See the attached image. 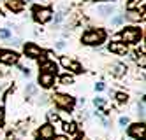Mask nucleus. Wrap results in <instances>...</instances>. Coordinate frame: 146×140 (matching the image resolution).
Here are the masks:
<instances>
[{
  "instance_id": "4",
  "label": "nucleus",
  "mask_w": 146,
  "mask_h": 140,
  "mask_svg": "<svg viewBox=\"0 0 146 140\" xmlns=\"http://www.w3.org/2000/svg\"><path fill=\"white\" fill-rule=\"evenodd\" d=\"M51 18H53V11H51L49 7H40V5L34 7V19L37 21V23L44 25V23H48V21H51Z\"/></svg>"
},
{
  "instance_id": "30",
  "label": "nucleus",
  "mask_w": 146,
  "mask_h": 140,
  "mask_svg": "<svg viewBox=\"0 0 146 140\" xmlns=\"http://www.w3.org/2000/svg\"><path fill=\"white\" fill-rule=\"evenodd\" d=\"M25 2H30V0H25Z\"/></svg>"
},
{
  "instance_id": "6",
  "label": "nucleus",
  "mask_w": 146,
  "mask_h": 140,
  "mask_svg": "<svg viewBox=\"0 0 146 140\" xmlns=\"http://www.w3.org/2000/svg\"><path fill=\"white\" fill-rule=\"evenodd\" d=\"M19 60V55L14 51H0V61L5 63V65H14Z\"/></svg>"
},
{
  "instance_id": "8",
  "label": "nucleus",
  "mask_w": 146,
  "mask_h": 140,
  "mask_svg": "<svg viewBox=\"0 0 146 140\" xmlns=\"http://www.w3.org/2000/svg\"><path fill=\"white\" fill-rule=\"evenodd\" d=\"M7 9L11 11L13 14H18V12H21V11L25 9V0H4Z\"/></svg>"
},
{
  "instance_id": "21",
  "label": "nucleus",
  "mask_w": 146,
  "mask_h": 140,
  "mask_svg": "<svg viewBox=\"0 0 146 140\" xmlns=\"http://www.w3.org/2000/svg\"><path fill=\"white\" fill-rule=\"evenodd\" d=\"M123 70H125V67H123V65H114V75H121V74H123Z\"/></svg>"
},
{
  "instance_id": "24",
  "label": "nucleus",
  "mask_w": 146,
  "mask_h": 140,
  "mask_svg": "<svg viewBox=\"0 0 146 140\" xmlns=\"http://www.w3.org/2000/svg\"><path fill=\"white\" fill-rule=\"evenodd\" d=\"M95 89L97 91H104V89H106V86H104V82H97L95 84Z\"/></svg>"
},
{
  "instance_id": "27",
  "label": "nucleus",
  "mask_w": 146,
  "mask_h": 140,
  "mask_svg": "<svg viewBox=\"0 0 146 140\" xmlns=\"http://www.w3.org/2000/svg\"><path fill=\"white\" fill-rule=\"evenodd\" d=\"M21 72H23V75H27V77H28V75H30V70H28V68H25V67L21 68Z\"/></svg>"
},
{
  "instance_id": "7",
  "label": "nucleus",
  "mask_w": 146,
  "mask_h": 140,
  "mask_svg": "<svg viewBox=\"0 0 146 140\" xmlns=\"http://www.w3.org/2000/svg\"><path fill=\"white\" fill-rule=\"evenodd\" d=\"M23 51H25V55L28 58H39L40 55H42V49H40L37 44H34V42H28V44L23 47Z\"/></svg>"
},
{
  "instance_id": "16",
  "label": "nucleus",
  "mask_w": 146,
  "mask_h": 140,
  "mask_svg": "<svg viewBox=\"0 0 146 140\" xmlns=\"http://www.w3.org/2000/svg\"><path fill=\"white\" fill-rule=\"evenodd\" d=\"M125 23V14H114L113 18H111V25L113 26H120V25H123Z\"/></svg>"
},
{
  "instance_id": "5",
  "label": "nucleus",
  "mask_w": 146,
  "mask_h": 140,
  "mask_svg": "<svg viewBox=\"0 0 146 140\" xmlns=\"http://www.w3.org/2000/svg\"><path fill=\"white\" fill-rule=\"evenodd\" d=\"M108 49H109L111 53H114V55H118V56H123V55H127V53H129L127 44H125V42H120V40H113V42H109Z\"/></svg>"
},
{
  "instance_id": "2",
  "label": "nucleus",
  "mask_w": 146,
  "mask_h": 140,
  "mask_svg": "<svg viewBox=\"0 0 146 140\" xmlns=\"http://www.w3.org/2000/svg\"><path fill=\"white\" fill-rule=\"evenodd\" d=\"M121 40L125 44H135L139 42V39L143 37V28H137V26H125L120 34Z\"/></svg>"
},
{
  "instance_id": "12",
  "label": "nucleus",
  "mask_w": 146,
  "mask_h": 140,
  "mask_svg": "<svg viewBox=\"0 0 146 140\" xmlns=\"http://www.w3.org/2000/svg\"><path fill=\"white\" fill-rule=\"evenodd\" d=\"M53 135H55V128L51 124L40 126V130H39V137L40 138H53Z\"/></svg>"
},
{
  "instance_id": "20",
  "label": "nucleus",
  "mask_w": 146,
  "mask_h": 140,
  "mask_svg": "<svg viewBox=\"0 0 146 140\" xmlns=\"http://www.w3.org/2000/svg\"><path fill=\"white\" fill-rule=\"evenodd\" d=\"M116 100H118L120 103H125V102L129 100V96L125 95V93H118V95H116Z\"/></svg>"
},
{
  "instance_id": "9",
  "label": "nucleus",
  "mask_w": 146,
  "mask_h": 140,
  "mask_svg": "<svg viewBox=\"0 0 146 140\" xmlns=\"http://www.w3.org/2000/svg\"><path fill=\"white\" fill-rule=\"evenodd\" d=\"M95 12H97L100 18H109V16H113L114 12H116V9H114L113 4H104V5H99V7L95 9Z\"/></svg>"
},
{
  "instance_id": "17",
  "label": "nucleus",
  "mask_w": 146,
  "mask_h": 140,
  "mask_svg": "<svg viewBox=\"0 0 146 140\" xmlns=\"http://www.w3.org/2000/svg\"><path fill=\"white\" fill-rule=\"evenodd\" d=\"M60 82L64 84V86H69V84L74 82V77H72V75H69V74H64V75L60 77Z\"/></svg>"
},
{
  "instance_id": "25",
  "label": "nucleus",
  "mask_w": 146,
  "mask_h": 140,
  "mask_svg": "<svg viewBox=\"0 0 146 140\" xmlns=\"http://www.w3.org/2000/svg\"><path fill=\"white\" fill-rule=\"evenodd\" d=\"M120 124H121V126H127V124H129V117H127V116H125V117H120Z\"/></svg>"
},
{
  "instance_id": "14",
  "label": "nucleus",
  "mask_w": 146,
  "mask_h": 140,
  "mask_svg": "<svg viewBox=\"0 0 146 140\" xmlns=\"http://www.w3.org/2000/svg\"><path fill=\"white\" fill-rule=\"evenodd\" d=\"M62 65H64L65 68H72L74 72H81V65L78 61H72L70 58H67V56H64L62 58Z\"/></svg>"
},
{
  "instance_id": "19",
  "label": "nucleus",
  "mask_w": 146,
  "mask_h": 140,
  "mask_svg": "<svg viewBox=\"0 0 146 140\" xmlns=\"http://www.w3.org/2000/svg\"><path fill=\"white\" fill-rule=\"evenodd\" d=\"M65 131H67V133H70V135H74V133H76V124H74V123L65 124Z\"/></svg>"
},
{
  "instance_id": "29",
  "label": "nucleus",
  "mask_w": 146,
  "mask_h": 140,
  "mask_svg": "<svg viewBox=\"0 0 146 140\" xmlns=\"http://www.w3.org/2000/svg\"><path fill=\"white\" fill-rule=\"evenodd\" d=\"M102 2H111V0H102Z\"/></svg>"
},
{
  "instance_id": "18",
  "label": "nucleus",
  "mask_w": 146,
  "mask_h": 140,
  "mask_svg": "<svg viewBox=\"0 0 146 140\" xmlns=\"http://www.w3.org/2000/svg\"><path fill=\"white\" fill-rule=\"evenodd\" d=\"M0 37L2 39H11V30L9 28H0Z\"/></svg>"
},
{
  "instance_id": "31",
  "label": "nucleus",
  "mask_w": 146,
  "mask_h": 140,
  "mask_svg": "<svg viewBox=\"0 0 146 140\" xmlns=\"http://www.w3.org/2000/svg\"><path fill=\"white\" fill-rule=\"evenodd\" d=\"M0 14H2V11H0Z\"/></svg>"
},
{
  "instance_id": "23",
  "label": "nucleus",
  "mask_w": 146,
  "mask_h": 140,
  "mask_svg": "<svg viewBox=\"0 0 146 140\" xmlns=\"http://www.w3.org/2000/svg\"><path fill=\"white\" fill-rule=\"evenodd\" d=\"M93 103H95V107H102V105L106 103V102H104L102 98H95V100H93Z\"/></svg>"
},
{
  "instance_id": "11",
  "label": "nucleus",
  "mask_w": 146,
  "mask_h": 140,
  "mask_svg": "<svg viewBox=\"0 0 146 140\" xmlns=\"http://www.w3.org/2000/svg\"><path fill=\"white\" fill-rule=\"evenodd\" d=\"M129 131H130V135H132L134 138L143 140V138H144V124H143V123H141V124H132Z\"/></svg>"
},
{
  "instance_id": "28",
  "label": "nucleus",
  "mask_w": 146,
  "mask_h": 140,
  "mask_svg": "<svg viewBox=\"0 0 146 140\" xmlns=\"http://www.w3.org/2000/svg\"><path fill=\"white\" fill-rule=\"evenodd\" d=\"M53 140H67V137H55Z\"/></svg>"
},
{
  "instance_id": "1",
  "label": "nucleus",
  "mask_w": 146,
  "mask_h": 140,
  "mask_svg": "<svg viewBox=\"0 0 146 140\" xmlns=\"http://www.w3.org/2000/svg\"><path fill=\"white\" fill-rule=\"evenodd\" d=\"M106 40V32L102 28H88L81 35V42L86 46H100Z\"/></svg>"
},
{
  "instance_id": "3",
  "label": "nucleus",
  "mask_w": 146,
  "mask_h": 140,
  "mask_svg": "<svg viewBox=\"0 0 146 140\" xmlns=\"http://www.w3.org/2000/svg\"><path fill=\"white\" fill-rule=\"evenodd\" d=\"M53 102H55L56 107H60V109H64V110L72 109V107H74V103H76L72 96L64 95V93H55V95H53Z\"/></svg>"
},
{
  "instance_id": "15",
  "label": "nucleus",
  "mask_w": 146,
  "mask_h": 140,
  "mask_svg": "<svg viewBox=\"0 0 146 140\" xmlns=\"http://www.w3.org/2000/svg\"><path fill=\"white\" fill-rule=\"evenodd\" d=\"M125 18L130 21H143L144 19V12H139V11H127Z\"/></svg>"
},
{
  "instance_id": "26",
  "label": "nucleus",
  "mask_w": 146,
  "mask_h": 140,
  "mask_svg": "<svg viewBox=\"0 0 146 140\" xmlns=\"http://www.w3.org/2000/svg\"><path fill=\"white\" fill-rule=\"evenodd\" d=\"M4 117H5V112H4V109H0V126L4 124Z\"/></svg>"
},
{
  "instance_id": "13",
  "label": "nucleus",
  "mask_w": 146,
  "mask_h": 140,
  "mask_svg": "<svg viewBox=\"0 0 146 140\" xmlns=\"http://www.w3.org/2000/svg\"><path fill=\"white\" fill-rule=\"evenodd\" d=\"M40 70L46 72V74H56V63L46 60V61H40Z\"/></svg>"
},
{
  "instance_id": "10",
  "label": "nucleus",
  "mask_w": 146,
  "mask_h": 140,
  "mask_svg": "<svg viewBox=\"0 0 146 140\" xmlns=\"http://www.w3.org/2000/svg\"><path fill=\"white\" fill-rule=\"evenodd\" d=\"M39 84L42 88H51L55 84V74H46V72H40L39 75Z\"/></svg>"
},
{
  "instance_id": "22",
  "label": "nucleus",
  "mask_w": 146,
  "mask_h": 140,
  "mask_svg": "<svg viewBox=\"0 0 146 140\" xmlns=\"http://www.w3.org/2000/svg\"><path fill=\"white\" fill-rule=\"evenodd\" d=\"M137 109H139V114H141V117H143V116H144V102H143V100H141V103L137 105Z\"/></svg>"
}]
</instances>
